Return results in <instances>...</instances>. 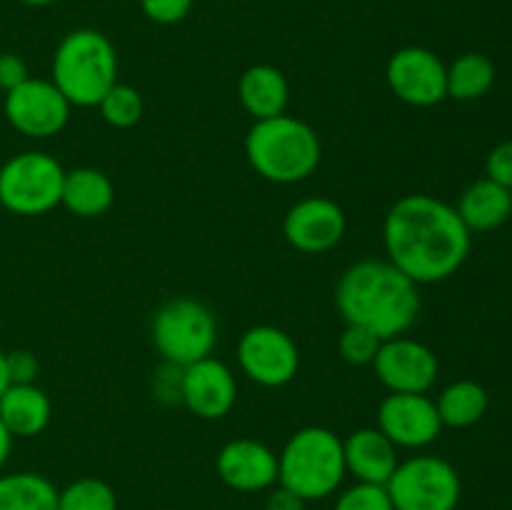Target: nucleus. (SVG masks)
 <instances>
[{"mask_svg": "<svg viewBox=\"0 0 512 510\" xmlns=\"http://www.w3.org/2000/svg\"><path fill=\"white\" fill-rule=\"evenodd\" d=\"M245 158L260 178L293 185L318 170L323 148L318 133L305 120L283 113L255 120L245 135Z\"/></svg>", "mask_w": 512, "mask_h": 510, "instance_id": "obj_3", "label": "nucleus"}, {"mask_svg": "<svg viewBox=\"0 0 512 510\" xmlns=\"http://www.w3.org/2000/svg\"><path fill=\"white\" fill-rule=\"evenodd\" d=\"M58 510H118V495L105 480L78 478L58 490Z\"/></svg>", "mask_w": 512, "mask_h": 510, "instance_id": "obj_25", "label": "nucleus"}, {"mask_svg": "<svg viewBox=\"0 0 512 510\" xmlns=\"http://www.w3.org/2000/svg\"><path fill=\"white\" fill-rule=\"evenodd\" d=\"M238 365L253 383L283 388L300 370V350L285 330L275 325H253L238 340Z\"/></svg>", "mask_w": 512, "mask_h": 510, "instance_id": "obj_9", "label": "nucleus"}, {"mask_svg": "<svg viewBox=\"0 0 512 510\" xmlns=\"http://www.w3.org/2000/svg\"><path fill=\"white\" fill-rule=\"evenodd\" d=\"M5 365H8L10 383H35V378H38L40 365L30 350H10V353H5Z\"/></svg>", "mask_w": 512, "mask_h": 510, "instance_id": "obj_31", "label": "nucleus"}, {"mask_svg": "<svg viewBox=\"0 0 512 510\" xmlns=\"http://www.w3.org/2000/svg\"><path fill=\"white\" fill-rule=\"evenodd\" d=\"M385 488L395 510H455L463 495L458 470L438 455L400 460Z\"/></svg>", "mask_w": 512, "mask_h": 510, "instance_id": "obj_8", "label": "nucleus"}, {"mask_svg": "<svg viewBox=\"0 0 512 510\" xmlns=\"http://www.w3.org/2000/svg\"><path fill=\"white\" fill-rule=\"evenodd\" d=\"M55 88L78 108H98L118 83V53L108 35L93 28L70 30L53 55Z\"/></svg>", "mask_w": 512, "mask_h": 510, "instance_id": "obj_4", "label": "nucleus"}, {"mask_svg": "<svg viewBox=\"0 0 512 510\" xmlns=\"http://www.w3.org/2000/svg\"><path fill=\"white\" fill-rule=\"evenodd\" d=\"M345 230V210L323 195L298 200L283 220L285 240L300 253H328L343 240Z\"/></svg>", "mask_w": 512, "mask_h": 510, "instance_id": "obj_14", "label": "nucleus"}, {"mask_svg": "<svg viewBox=\"0 0 512 510\" xmlns=\"http://www.w3.org/2000/svg\"><path fill=\"white\" fill-rule=\"evenodd\" d=\"M388 260L413 283H440L458 273L470 255L473 235L455 205L428 193L403 195L383 223Z\"/></svg>", "mask_w": 512, "mask_h": 510, "instance_id": "obj_1", "label": "nucleus"}, {"mask_svg": "<svg viewBox=\"0 0 512 510\" xmlns=\"http://www.w3.org/2000/svg\"><path fill=\"white\" fill-rule=\"evenodd\" d=\"M28 78V65H25V60L20 55L0 53V90L8 93V90L18 88Z\"/></svg>", "mask_w": 512, "mask_h": 510, "instance_id": "obj_32", "label": "nucleus"}, {"mask_svg": "<svg viewBox=\"0 0 512 510\" xmlns=\"http://www.w3.org/2000/svg\"><path fill=\"white\" fill-rule=\"evenodd\" d=\"M238 98L253 120L283 115L290 100L288 78L275 65H250L238 83Z\"/></svg>", "mask_w": 512, "mask_h": 510, "instance_id": "obj_20", "label": "nucleus"}, {"mask_svg": "<svg viewBox=\"0 0 512 510\" xmlns=\"http://www.w3.org/2000/svg\"><path fill=\"white\" fill-rule=\"evenodd\" d=\"M18 3H23V5H30V8H45V5H53V3H58V0H18Z\"/></svg>", "mask_w": 512, "mask_h": 510, "instance_id": "obj_36", "label": "nucleus"}, {"mask_svg": "<svg viewBox=\"0 0 512 510\" xmlns=\"http://www.w3.org/2000/svg\"><path fill=\"white\" fill-rule=\"evenodd\" d=\"M10 385V378H8V365H5V350H0V395H3V390Z\"/></svg>", "mask_w": 512, "mask_h": 510, "instance_id": "obj_35", "label": "nucleus"}, {"mask_svg": "<svg viewBox=\"0 0 512 510\" xmlns=\"http://www.w3.org/2000/svg\"><path fill=\"white\" fill-rule=\"evenodd\" d=\"M70 108L63 93L53 80L28 78L18 88L5 93V118L25 138L45 140L58 135L68 125Z\"/></svg>", "mask_w": 512, "mask_h": 510, "instance_id": "obj_11", "label": "nucleus"}, {"mask_svg": "<svg viewBox=\"0 0 512 510\" xmlns=\"http://www.w3.org/2000/svg\"><path fill=\"white\" fill-rule=\"evenodd\" d=\"M345 470L358 483L385 485L398 468V448L380 428L353 430L343 440Z\"/></svg>", "mask_w": 512, "mask_h": 510, "instance_id": "obj_17", "label": "nucleus"}, {"mask_svg": "<svg viewBox=\"0 0 512 510\" xmlns=\"http://www.w3.org/2000/svg\"><path fill=\"white\" fill-rule=\"evenodd\" d=\"M215 470L228 488L260 493L278 483V455L253 438H235L220 448Z\"/></svg>", "mask_w": 512, "mask_h": 510, "instance_id": "obj_16", "label": "nucleus"}, {"mask_svg": "<svg viewBox=\"0 0 512 510\" xmlns=\"http://www.w3.org/2000/svg\"><path fill=\"white\" fill-rule=\"evenodd\" d=\"M115 203V185L103 170L75 168L65 173L60 205L80 218H98L108 213Z\"/></svg>", "mask_w": 512, "mask_h": 510, "instance_id": "obj_21", "label": "nucleus"}, {"mask_svg": "<svg viewBox=\"0 0 512 510\" xmlns=\"http://www.w3.org/2000/svg\"><path fill=\"white\" fill-rule=\"evenodd\" d=\"M485 178L512 190V140L495 145L485 160Z\"/></svg>", "mask_w": 512, "mask_h": 510, "instance_id": "obj_30", "label": "nucleus"}, {"mask_svg": "<svg viewBox=\"0 0 512 510\" xmlns=\"http://www.w3.org/2000/svg\"><path fill=\"white\" fill-rule=\"evenodd\" d=\"M385 80L393 95L413 108H430L448 98V65L423 45H405L390 55Z\"/></svg>", "mask_w": 512, "mask_h": 510, "instance_id": "obj_10", "label": "nucleus"}, {"mask_svg": "<svg viewBox=\"0 0 512 510\" xmlns=\"http://www.w3.org/2000/svg\"><path fill=\"white\" fill-rule=\"evenodd\" d=\"M343 440L323 425H308L288 438L278 455V485L308 500H325L343 485Z\"/></svg>", "mask_w": 512, "mask_h": 510, "instance_id": "obj_5", "label": "nucleus"}, {"mask_svg": "<svg viewBox=\"0 0 512 510\" xmlns=\"http://www.w3.org/2000/svg\"><path fill=\"white\" fill-rule=\"evenodd\" d=\"M373 368L390 393H428L440 373L438 355L425 343L405 335L380 343Z\"/></svg>", "mask_w": 512, "mask_h": 510, "instance_id": "obj_12", "label": "nucleus"}, {"mask_svg": "<svg viewBox=\"0 0 512 510\" xmlns=\"http://www.w3.org/2000/svg\"><path fill=\"white\" fill-rule=\"evenodd\" d=\"M195 0H140L145 18L158 25H175L193 10Z\"/></svg>", "mask_w": 512, "mask_h": 510, "instance_id": "obj_29", "label": "nucleus"}, {"mask_svg": "<svg viewBox=\"0 0 512 510\" xmlns=\"http://www.w3.org/2000/svg\"><path fill=\"white\" fill-rule=\"evenodd\" d=\"M333 510H395L388 488L375 483H358L345 488L335 500Z\"/></svg>", "mask_w": 512, "mask_h": 510, "instance_id": "obj_28", "label": "nucleus"}, {"mask_svg": "<svg viewBox=\"0 0 512 510\" xmlns=\"http://www.w3.org/2000/svg\"><path fill=\"white\" fill-rule=\"evenodd\" d=\"M335 305L345 323L388 340L405 335L418 320V283L390 260H358L340 275Z\"/></svg>", "mask_w": 512, "mask_h": 510, "instance_id": "obj_2", "label": "nucleus"}, {"mask_svg": "<svg viewBox=\"0 0 512 510\" xmlns=\"http://www.w3.org/2000/svg\"><path fill=\"white\" fill-rule=\"evenodd\" d=\"M53 418L48 393L35 383H10L0 395V420L13 438H35Z\"/></svg>", "mask_w": 512, "mask_h": 510, "instance_id": "obj_18", "label": "nucleus"}, {"mask_svg": "<svg viewBox=\"0 0 512 510\" xmlns=\"http://www.w3.org/2000/svg\"><path fill=\"white\" fill-rule=\"evenodd\" d=\"M180 400L203 420H220L235 408L238 383L223 360L208 358L180 368Z\"/></svg>", "mask_w": 512, "mask_h": 510, "instance_id": "obj_15", "label": "nucleus"}, {"mask_svg": "<svg viewBox=\"0 0 512 510\" xmlns=\"http://www.w3.org/2000/svg\"><path fill=\"white\" fill-rule=\"evenodd\" d=\"M100 115L113 128H133L143 118V98L133 85L115 83L98 103Z\"/></svg>", "mask_w": 512, "mask_h": 510, "instance_id": "obj_26", "label": "nucleus"}, {"mask_svg": "<svg viewBox=\"0 0 512 510\" xmlns=\"http://www.w3.org/2000/svg\"><path fill=\"white\" fill-rule=\"evenodd\" d=\"M150 335L165 363L185 368L213 355L218 343V323L208 305L200 300L173 298L155 310Z\"/></svg>", "mask_w": 512, "mask_h": 510, "instance_id": "obj_6", "label": "nucleus"}, {"mask_svg": "<svg viewBox=\"0 0 512 510\" xmlns=\"http://www.w3.org/2000/svg\"><path fill=\"white\" fill-rule=\"evenodd\" d=\"M443 428H470L480 423L488 410V390L475 380H455L435 400Z\"/></svg>", "mask_w": 512, "mask_h": 510, "instance_id": "obj_23", "label": "nucleus"}, {"mask_svg": "<svg viewBox=\"0 0 512 510\" xmlns=\"http://www.w3.org/2000/svg\"><path fill=\"white\" fill-rule=\"evenodd\" d=\"M395 448L423 450L440 438V420L435 400L428 393H390L378 408V425Z\"/></svg>", "mask_w": 512, "mask_h": 510, "instance_id": "obj_13", "label": "nucleus"}, {"mask_svg": "<svg viewBox=\"0 0 512 510\" xmlns=\"http://www.w3.org/2000/svg\"><path fill=\"white\" fill-rule=\"evenodd\" d=\"M455 210H458L460 220L470 233H488V230L500 228L510 220L512 190L503 188L490 178H480L463 190Z\"/></svg>", "mask_w": 512, "mask_h": 510, "instance_id": "obj_19", "label": "nucleus"}, {"mask_svg": "<svg viewBox=\"0 0 512 510\" xmlns=\"http://www.w3.org/2000/svg\"><path fill=\"white\" fill-rule=\"evenodd\" d=\"M263 510H305V500L293 490L278 485V488H270Z\"/></svg>", "mask_w": 512, "mask_h": 510, "instance_id": "obj_33", "label": "nucleus"}, {"mask_svg": "<svg viewBox=\"0 0 512 510\" xmlns=\"http://www.w3.org/2000/svg\"><path fill=\"white\" fill-rule=\"evenodd\" d=\"M495 65L483 53H465L448 65V98L478 100L493 88Z\"/></svg>", "mask_w": 512, "mask_h": 510, "instance_id": "obj_24", "label": "nucleus"}, {"mask_svg": "<svg viewBox=\"0 0 512 510\" xmlns=\"http://www.w3.org/2000/svg\"><path fill=\"white\" fill-rule=\"evenodd\" d=\"M13 435H10V430L5 428L3 420H0V470H3V465L8 463L10 458V450H13Z\"/></svg>", "mask_w": 512, "mask_h": 510, "instance_id": "obj_34", "label": "nucleus"}, {"mask_svg": "<svg viewBox=\"0 0 512 510\" xmlns=\"http://www.w3.org/2000/svg\"><path fill=\"white\" fill-rule=\"evenodd\" d=\"M380 343H383V340L375 333H370V330L360 328V325L345 323L343 333H340L338 338L340 358L350 365H373Z\"/></svg>", "mask_w": 512, "mask_h": 510, "instance_id": "obj_27", "label": "nucleus"}, {"mask_svg": "<svg viewBox=\"0 0 512 510\" xmlns=\"http://www.w3.org/2000/svg\"><path fill=\"white\" fill-rule=\"evenodd\" d=\"M65 170L43 150H25L0 165V205L13 215L33 218L60 205Z\"/></svg>", "mask_w": 512, "mask_h": 510, "instance_id": "obj_7", "label": "nucleus"}, {"mask_svg": "<svg viewBox=\"0 0 512 510\" xmlns=\"http://www.w3.org/2000/svg\"><path fill=\"white\" fill-rule=\"evenodd\" d=\"M0 510H58V488L30 470L0 475Z\"/></svg>", "mask_w": 512, "mask_h": 510, "instance_id": "obj_22", "label": "nucleus"}]
</instances>
